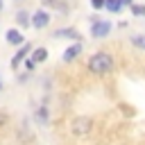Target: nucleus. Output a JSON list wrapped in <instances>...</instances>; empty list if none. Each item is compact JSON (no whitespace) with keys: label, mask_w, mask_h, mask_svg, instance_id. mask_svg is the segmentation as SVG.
Listing matches in <instances>:
<instances>
[{"label":"nucleus","mask_w":145,"mask_h":145,"mask_svg":"<svg viewBox=\"0 0 145 145\" xmlns=\"http://www.w3.org/2000/svg\"><path fill=\"white\" fill-rule=\"evenodd\" d=\"M129 9H131V14H134V16H145V7H143V5H136V2H134Z\"/></svg>","instance_id":"nucleus-15"},{"label":"nucleus","mask_w":145,"mask_h":145,"mask_svg":"<svg viewBox=\"0 0 145 145\" xmlns=\"http://www.w3.org/2000/svg\"><path fill=\"white\" fill-rule=\"evenodd\" d=\"M34 120H36L39 125H45V122L50 120V111H48V106H45V104H41V106L34 111Z\"/></svg>","instance_id":"nucleus-10"},{"label":"nucleus","mask_w":145,"mask_h":145,"mask_svg":"<svg viewBox=\"0 0 145 145\" xmlns=\"http://www.w3.org/2000/svg\"><path fill=\"white\" fill-rule=\"evenodd\" d=\"M5 39H7L9 45H23V43H25V36L20 34V29H7Z\"/></svg>","instance_id":"nucleus-8"},{"label":"nucleus","mask_w":145,"mask_h":145,"mask_svg":"<svg viewBox=\"0 0 145 145\" xmlns=\"http://www.w3.org/2000/svg\"><path fill=\"white\" fill-rule=\"evenodd\" d=\"M120 2H122V7H125V5H129V7L134 5V0H120Z\"/></svg>","instance_id":"nucleus-19"},{"label":"nucleus","mask_w":145,"mask_h":145,"mask_svg":"<svg viewBox=\"0 0 145 145\" xmlns=\"http://www.w3.org/2000/svg\"><path fill=\"white\" fill-rule=\"evenodd\" d=\"M113 68H116V59L109 50H97L86 61V70L91 75H109L113 72Z\"/></svg>","instance_id":"nucleus-1"},{"label":"nucleus","mask_w":145,"mask_h":145,"mask_svg":"<svg viewBox=\"0 0 145 145\" xmlns=\"http://www.w3.org/2000/svg\"><path fill=\"white\" fill-rule=\"evenodd\" d=\"M2 7H5V5H2V0H0V11H2Z\"/></svg>","instance_id":"nucleus-20"},{"label":"nucleus","mask_w":145,"mask_h":145,"mask_svg":"<svg viewBox=\"0 0 145 145\" xmlns=\"http://www.w3.org/2000/svg\"><path fill=\"white\" fill-rule=\"evenodd\" d=\"M104 9H109L111 14H118V11L122 9V2H120V0H106V2H104Z\"/></svg>","instance_id":"nucleus-13"},{"label":"nucleus","mask_w":145,"mask_h":145,"mask_svg":"<svg viewBox=\"0 0 145 145\" xmlns=\"http://www.w3.org/2000/svg\"><path fill=\"white\" fill-rule=\"evenodd\" d=\"M48 54H50V52H48V48H43V45H41V48H32L29 59H32L34 63H43V61L48 59Z\"/></svg>","instance_id":"nucleus-9"},{"label":"nucleus","mask_w":145,"mask_h":145,"mask_svg":"<svg viewBox=\"0 0 145 145\" xmlns=\"http://www.w3.org/2000/svg\"><path fill=\"white\" fill-rule=\"evenodd\" d=\"M131 45H136L138 50H145V34H136V36H131Z\"/></svg>","instance_id":"nucleus-14"},{"label":"nucleus","mask_w":145,"mask_h":145,"mask_svg":"<svg viewBox=\"0 0 145 145\" xmlns=\"http://www.w3.org/2000/svg\"><path fill=\"white\" fill-rule=\"evenodd\" d=\"M29 52H32V45H29V43H23V45L18 48V52L14 54V59H11V68H14V70H18V68H20V63L29 57Z\"/></svg>","instance_id":"nucleus-6"},{"label":"nucleus","mask_w":145,"mask_h":145,"mask_svg":"<svg viewBox=\"0 0 145 145\" xmlns=\"http://www.w3.org/2000/svg\"><path fill=\"white\" fill-rule=\"evenodd\" d=\"M16 2H23V0H16Z\"/></svg>","instance_id":"nucleus-22"},{"label":"nucleus","mask_w":145,"mask_h":145,"mask_svg":"<svg viewBox=\"0 0 145 145\" xmlns=\"http://www.w3.org/2000/svg\"><path fill=\"white\" fill-rule=\"evenodd\" d=\"M82 52H84V43H79V41H77V43H72L70 48H66V50H63V54H61V61L70 63V61H75V59H77Z\"/></svg>","instance_id":"nucleus-5"},{"label":"nucleus","mask_w":145,"mask_h":145,"mask_svg":"<svg viewBox=\"0 0 145 145\" xmlns=\"http://www.w3.org/2000/svg\"><path fill=\"white\" fill-rule=\"evenodd\" d=\"M7 125H9V113H7L5 109H0V129L7 127Z\"/></svg>","instance_id":"nucleus-16"},{"label":"nucleus","mask_w":145,"mask_h":145,"mask_svg":"<svg viewBox=\"0 0 145 145\" xmlns=\"http://www.w3.org/2000/svg\"><path fill=\"white\" fill-rule=\"evenodd\" d=\"M41 2H43V7H50V9H54V11L68 14V5L61 2V0H41Z\"/></svg>","instance_id":"nucleus-11"},{"label":"nucleus","mask_w":145,"mask_h":145,"mask_svg":"<svg viewBox=\"0 0 145 145\" xmlns=\"http://www.w3.org/2000/svg\"><path fill=\"white\" fill-rule=\"evenodd\" d=\"M0 91H2V82H0Z\"/></svg>","instance_id":"nucleus-21"},{"label":"nucleus","mask_w":145,"mask_h":145,"mask_svg":"<svg viewBox=\"0 0 145 145\" xmlns=\"http://www.w3.org/2000/svg\"><path fill=\"white\" fill-rule=\"evenodd\" d=\"M50 20H52V18H50V11H48V9H39V11L32 14V23H29V25L36 27V29H45V27L50 25Z\"/></svg>","instance_id":"nucleus-4"},{"label":"nucleus","mask_w":145,"mask_h":145,"mask_svg":"<svg viewBox=\"0 0 145 145\" xmlns=\"http://www.w3.org/2000/svg\"><path fill=\"white\" fill-rule=\"evenodd\" d=\"M16 23H18L20 27H29V23H32V14H29V11H25V9L16 11Z\"/></svg>","instance_id":"nucleus-12"},{"label":"nucleus","mask_w":145,"mask_h":145,"mask_svg":"<svg viewBox=\"0 0 145 145\" xmlns=\"http://www.w3.org/2000/svg\"><path fill=\"white\" fill-rule=\"evenodd\" d=\"M104 2H106V0H91V7L100 11V9H104Z\"/></svg>","instance_id":"nucleus-18"},{"label":"nucleus","mask_w":145,"mask_h":145,"mask_svg":"<svg viewBox=\"0 0 145 145\" xmlns=\"http://www.w3.org/2000/svg\"><path fill=\"white\" fill-rule=\"evenodd\" d=\"M93 118L91 116H77V118H72V122H70V134L72 136H77V138H82V136H88L91 131H93Z\"/></svg>","instance_id":"nucleus-2"},{"label":"nucleus","mask_w":145,"mask_h":145,"mask_svg":"<svg viewBox=\"0 0 145 145\" xmlns=\"http://www.w3.org/2000/svg\"><path fill=\"white\" fill-rule=\"evenodd\" d=\"M23 66H25V70H27V72H32V70H34V68H36V63H34V61H32V59H29V57H27V59H25V61H23Z\"/></svg>","instance_id":"nucleus-17"},{"label":"nucleus","mask_w":145,"mask_h":145,"mask_svg":"<svg viewBox=\"0 0 145 145\" xmlns=\"http://www.w3.org/2000/svg\"><path fill=\"white\" fill-rule=\"evenodd\" d=\"M52 36H54V39H72V41H79V39H82V34H79L75 27H59V29L52 32Z\"/></svg>","instance_id":"nucleus-7"},{"label":"nucleus","mask_w":145,"mask_h":145,"mask_svg":"<svg viewBox=\"0 0 145 145\" xmlns=\"http://www.w3.org/2000/svg\"><path fill=\"white\" fill-rule=\"evenodd\" d=\"M109 32H111V23L109 20L93 18V25H91V36L93 39H104V36H109Z\"/></svg>","instance_id":"nucleus-3"}]
</instances>
